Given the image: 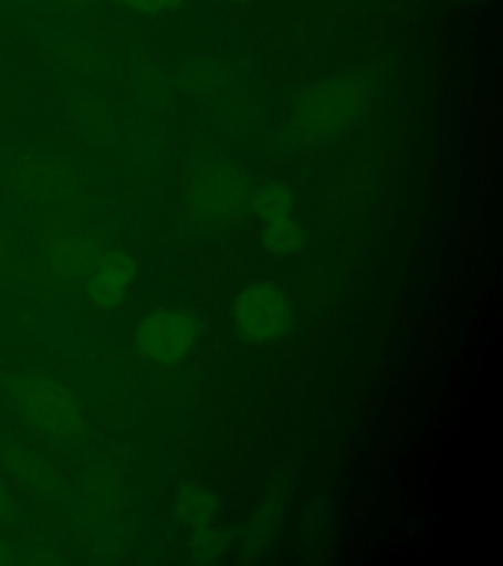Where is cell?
<instances>
[{
	"mask_svg": "<svg viewBox=\"0 0 503 566\" xmlns=\"http://www.w3.org/2000/svg\"><path fill=\"white\" fill-rule=\"evenodd\" d=\"M237 323L252 340H274L292 328V303L272 285H250L237 301Z\"/></svg>",
	"mask_w": 503,
	"mask_h": 566,
	"instance_id": "6da1fadb",
	"label": "cell"
},
{
	"mask_svg": "<svg viewBox=\"0 0 503 566\" xmlns=\"http://www.w3.org/2000/svg\"><path fill=\"white\" fill-rule=\"evenodd\" d=\"M197 338L193 317L179 311L164 310L142 318L136 328V340L142 353L154 363H179Z\"/></svg>",
	"mask_w": 503,
	"mask_h": 566,
	"instance_id": "7a4b0ae2",
	"label": "cell"
},
{
	"mask_svg": "<svg viewBox=\"0 0 503 566\" xmlns=\"http://www.w3.org/2000/svg\"><path fill=\"white\" fill-rule=\"evenodd\" d=\"M12 398L28 421L50 431H70L75 423V409L65 391L38 376H22L14 384Z\"/></svg>",
	"mask_w": 503,
	"mask_h": 566,
	"instance_id": "3957f363",
	"label": "cell"
},
{
	"mask_svg": "<svg viewBox=\"0 0 503 566\" xmlns=\"http://www.w3.org/2000/svg\"><path fill=\"white\" fill-rule=\"evenodd\" d=\"M358 105V91L346 80L328 81L301 101L297 115L307 128H333L348 120Z\"/></svg>",
	"mask_w": 503,
	"mask_h": 566,
	"instance_id": "277c9868",
	"label": "cell"
},
{
	"mask_svg": "<svg viewBox=\"0 0 503 566\" xmlns=\"http://www.w3.org/2000/svg\"><path fill=\"white\" fill-rule=\"evenodd\" d=\"M191 199L205 217L227 219L247 201V184L234 169H212L199 177Z\"/></svg>",
	"mask_w": 503,
	"mask_h": 566,
	"instance_id": "5b68a950",
	"label": "cell"
},
{
	"mask_svg": "<svg viewBox=\"0 0 503 566\" xmlns=\"http://www.w3.org/2000/svg\"><path fill=\"white\" fill-rule=\"evenodd\" d=\"M133 277V262L126 258V254L123 252L106 254L91 274V282H88L91 300L101 307H115L126 295Z\"/></svg>",
	"mask_w": 503,
	"mask_h": 566,
	"instance_id": "8992f818",
	"label": "cell"
},
{
	"mask_svg": "<svg viewBox=\"0 0 503 566\" xmlns=\"http://www.w3.org/2000/svg\"><path fill=\"white\" fill-rule=\"evenodd\" d=\"M98 264V252L88 242L67 239L53 248V272L63 277H83L93 274Z\"/></svg>",
	"mask_w": 503,
	"mask_h": 566,
	"instance_id": "52a82bcc",
	"label": "cell"
},
{
	"mask_svg": "<svg viewBox=\"0 0 503 566\" xmlns=\"http://www.w3.org/2000/svg\"><path fill=\"white\" fill-rule=\"evenodd\" d=\"M305 232L290 217L268 222L264 230V244L272 254L277 256H295L305 248Z\"/></svg>",
	"mask_w": 503,
	"mask_h": 566,
	"instance_id": "ba28073f",
	"label": "cell"
},
{
	"mask_svg": "<svg viewBox=\"0 0 503 566\" xmlns=\"http://www.w3.org/2000/svg\"><path fill=\"white\" fill-rule=\"evenodd\" d=\"M254 209L268 222L285 219L293 211L292 191L280 186L264 187L254 197Z\"/></svg>",
	"mask_w": 503,
	"mask_h": 566,
	"instance_id": "9c48e42d",
	"label": "cell"
},
{
	"mask_svg": "<svg viewBox=\"0 0 503 566\" xmlns=\"http://www.w3.org/2000/svg\"><path fill=\"white\" fill-rule=\"evenodd\" d=\"M126 4H130L133 9L140 10V12H164V10L176 9L179 0H124Z\"/></svg>",
	"mask_w": 503,
	"mask_h": 566,
	"instance_id": "30bf717a",
	"label": "cell"
},
{
	"mask_svg": "<svg viewBox=\"0 0 503 566\" xmlns=\"http://www.w3.org/2000/svg\"><path fill=\"white\" fill-rule=\"evenodd\" d=\"M10 512V500L7 492H4V488L0 484V515H4V513Z\"/></svg>",
	"mask_w": 503,
	"mask_h": 566,
	"instance_id": "8fae6325",
	"label": "cell"
},
{
	"mask_svg": "<svg viewBox=\"0 0 503 566\" xmlns=\"http://www.w3.org/2000/svg\"><path fill=\"white\" fill-rule=\"evenodd\" d=\"M4 551H7V548H4V545H2V543H0V563H2V560H7V555H4Z\"/></svg>",
	"mask_w": 503,
	"mask_h": 566,
	"instance_id": "7c38bea8",
	"label": "cell"
},
{
	"mask_svg": "<svg viewBox=\"0 0 503 566\" xmlns=\"http://www.w3.org/2000/svg\"><path fill=\"white\" fill-rule=\"evenodd\" d=\"M4 252H7V248H4V242H2V239H0V260L4 258Z\"/></svg>",
	"mask_w": 503,
	"mask_h": 566,
	"instance_id": "4fadbf2b",
	"label": "cell"
},
{
	"mask_svg": "<svg viewBox=\"0 0 503 566\" xmlns=\"http://www.w3.org/2000/svg\"><path fill=\"white\" fill-rule=\"evenodd\" d=\"M240 2H244V0H240Z\"/></svg>",
	"mask_w": 503,
	"mask_h": 566,
	"instance_id": "5bb4252c",
	"label": "cell"
}]
</instances>
